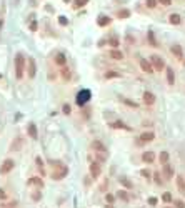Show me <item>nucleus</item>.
<instances>
[{
	"label": "nucleus",
	"mask_w": 185,
	"mask_h": 208,
	"mask_svg": "<svg viewBox=\"0 0 185 208\" xmlns=\"http://www.w3.org/2000/svg\"><path fill=\"white\" fill-rule=\"evenodd\" d=\"M110 22H112V18H110V17H107V15H100V17H98V25H100V27L110 25Z\"/></svg>",
	"instance_id": "obj_17"
},
{
	"label": "nucleus",
	"mask_w": 185,
	"mask_h": 208,
	"mask_svg": "<svg viewBox=\"0 0 185 208\" xmlns=\"http://www.w3.org/2000/svg\"><path fill=\"white\" fill-rule=\"evenodd\" d=\"M117 17H118V18H129V17H130V12H129V10H120V12L117 13Z\"/></svg>",
	"instance_id": "obj_25"
},
{
	"label": "nucleus",
	"mask_w": 185,
	"mask_h": 208,
	"mask_svg": "<svg viewBox=\"0 0 185 208\" xmlns=\"http://www.w3.org/2000/svg\"><path fill=\"white\" fill-rule=\"evenodd\" d=\"M120 183H122L123 187H127V188H132V187H134V185L130 183V180H127V178H122V180H120Z\"/></svg>",
	"instance_id": "obj_32"
},
{
	"label": "nucleus",
	"mask_w": 185,
	"mask_h": 208,
	"mask_svg": "<svg viewBox=\"0 0 185 208\" xmlns=\"http://www.w3.org/2000/svg\"><path fill=\"white\" fill-rule=\"evenodd\" d=\"M155 138L154 132H144L142 135H140V143H149V141H152Z\"/></svg>",
	"instance_id": "obj_9"
},
{
	"label": "nucleus",
	"mask_w": 185,
	"mask_h": 208,
	"mask_svg": "<svg viewBox=\"0 0 185 208\" xmlns=\"http://www.w3.org/2000/svg\"><path fill=\"white\" fill-rule=\"evenodd\" d=\"M170 52H172V55H174V57L179 58V60H182V57H184V55H182V47H180V45H172Z\"/></svg>",
	"instance_id": "obj_12"
},
{
	"label": "nucleus",
	"mask_w": 185,
	"mask_h": 208,
	"mask_svg": "<svg viewBox=\"0 0 185 208\" xmlns=\"http://www.w3.org/2000/svg\"><path fill=\"white\" fill-rule=\"evenodd\" d=\"M162 170H164V175H165V178H167V180H170V178L174 177V168H172L169 163H165Z\"/></svg>",
	"instance_id": "obj_14"
},
{
	"label": "nucleus",
	"mask_w": 185,
	"mask_h": 208,
	"mask_svg": "<svg viewBox=\"0 0 185 208\" xmlns=\"http://www.w3.org/2000/svg\"><path fill=\"white\" fill-rule=\"evenodd\" d=\"M162 200H164L165 203H169V202H172V193H164V195H162Z\"/></svg>",
	"instance_id": "obj_30"
},
{
	"label": "nucleus",
	"mask_w": 185,
	"mask_h": 208,
	"mask_svg": "<svg viewBox=\"0 0 185 208\" xmlns=\"http://www.w3.org/2000/svg\"><path fill=\"white\" fill-rule=\"evenodd\" d=\"M105 200H107V203H113V200H115V198H113L112 195H105Z\"/></svg>",
	"instance_id": "obj_41"
},
{
	"label": "nucleus",
	"mask_w": 185,
	"mask_h": 208,
	"mask_svg": "<svg viewBox=\"0 0 185 208\" xmlns=\"http://www.w3.org/2000/svg\"><path fill=\"white\" fill-rule=\"evenodd\" d=\"M117 77H120V75H118L117 72H112V70L105 73V78H117Z\"/></svg>",
	"instance_id": "obj_31"
},
{
	"label": "nucleus",
	"mask_w": 185,
	"mask_h": 208,
	"mask_svg": "<svg viewBox=\"0 0 185 208\" xmlns=\"http://www.w3.org/2000/svg\"><path fill=\"white\" fill-rule=\"evenodd\" d=\"M169 20H170V23H172V25H180V23H182V18H180L179 13H172Z\"/></svg>",
	"instance_id": "obj_22"
},
{
	"label": "nucleus",
	"mask_w": 185,
	"mask_h": 208,
	"mask_svg": "<svg viewBox=\"0 0 185 208\" xmlns=\"http://www.w3.org/2000/svg\"><path fill=\"white\" fill-rule=\"evenodd\" d=\"M123 102H125V103H127V105H130V107H137V103H134L132 100H127V98H123Z\"/></svg>",
	"instance_id": "obj_42"
},
{
	"label": "nucleus",
	"mask_w": 185,
	"mask_h": 208,
	"mask_svg": "<svg viewBox=\"0 0 185 208\" xmlns=\"http://www.w3.org/2000/svg\"><path fill=\"white\" fill-rule=\"evenodd\" d=\"M0 27H2V20H0Z\"/></svg>",
	"instance_id": "obj_48"
},
{
	"label": "nucleus",
	"mask_w": 185,
	"mask_h": 208,
	"mask_svg": "<svg viewBox=\"0 0 185 208\" xmlns=\"http://www.w3.org/2000/svg\"><path fill=\"white\" fill-rule=\"evenodd\" d=\"M175 207L177 208H185V203L182 200H175Z\"/></svg>",
	"instance_id": "obj_37"
},
{
	"label": "nucleus",
	"mask_w": 185,
	"mask_h": 208,
	"mask_svg": "<svg viewBox=\"0 0 185 208\" xmlns=\"http://www.w3.org/2000/svg\"><path fill=\"white\" fill-rule=\"evenodd\" d=\"M149 203H150V205H157V198H150Z\"/></svg>",
	"instance_id": "obj_46"
},
{
	"label": "nucleus",
	"mask_w": 185,
	"mask_h": 208,
	"mask_svg": "<svg viewBox=\"0 0 185 208\" xmlns=\"http://www.w3.org/2000/svg\"><path fill=\"white\" fill-rule=\"evenodd\" d=\"M147 7L149 8H155L157 7V0H147Z\"/></svg>",
	"instance_id": "obj_35"
},
{
	"label": "nucleus",
	"mask_w": 185,
	"mask_h": 208,
	"mask_svg": "<svg viewBox=\"0 0 185 208\" xmlns=\"http://www.w3.org/2000/svg\"><path fill=\"white\" fill-rule=\"evenodd\" d=\"M87 2L88 0H75V2H73V7H75V8H80V7H83Z\"/></svg>",
	"instance_id": "obj_27"
},
{
	"label": "nucleus",
	"mask_w": 185,
	"mask_h": 208,
	"mask_svg": "<svg viewBox=\"0 0 185 208\" xmlns=\"http://www.w3.org/2000/svg\"><path fill=\"white\" fill-rule=\"evenodd\" d=\"M150 63H152V68H154V72L157 70V72H162L165 68V60L160 55H152L150 57Z\"/></svg>",
	"instance_id": "obj_2"
},
{
	"label": "nucleus",
	"mask_w": 185,
	"mask_h": 208,
	"mask_svg": "<svg viewBox=\"0 0 185 208\" xmlns=\"http://www.w3.org/2000/svg\"><path fill=\"white\" fill-rule=\"evenodd\" d=\"M35 72H37L35 60H33V58H28V77L33 78V77H35Z\"/></svg>",
	"instance_id": "obj_11"
},
{
	"label": "nucleus",
	"mask_w": 185,
	"mask_h": 208,
	"mask_svg": "<svg viewBox=\"0 0 185 208\" xmlns=\"http://www.w3.org/2000/svg\"><path fill=\"white\" fill-rule=\"evenodd\" d=\"M154 180H155V183H157V185H162V183H164V182H162V175H160V172H157L154 175Z\"/></svg>",
	"instance_id": "obj_28"
},
{
	"label": "nucleus",
	"mask_w": 185,
	"mask_h": 208,
	"mask_svg": "<svg viewBox=\"0 0 185 208\" xmlns=\"http://www.w3.org/2000/svg\"><path fill=\"white\" fill-rule=\"evenodd\" d=\"M107 208H113V207H112V205H107Z\"/></svg>",
	"instance_id": "obj_47"
},
{
	"label": "nucleus",
	"mask_w": 185,
	"mask_h": 208,
	"mask_svg": "<svg viewBox=\"0 0 185 208\" xmlns=\"http://www.w3.org/2000/svg\"><path fill=\"white\" fill-rule=\"evenodd\" d=\"M68 175V168L65 165H58V168H55L53 170V173H52V178L53 180H62V178H65Z\"/></svg>",
	"instance_id": "obj_3"
},
{
	"label": "nucleus",
	"mask_w": 185,
	"mask_h": 208,
	"mask_svg": "<svg viewBox=\"0 0 185 208\" xmlns=\"http://www.w3.org/2000/svg\"><path fill=\"white\" fill-rule=\"evenodd\" d=\"M110 57H112L113 60H122L123 53L120 52V50H117V48H112V50H110Z\"/></svg>",
	"instance_id": "obj_20"
},
{
	"label": "nucleus",
	"mask_w": 185,
	"mask_h": 208,
	"mask_svg": "<svg viewBox=\"0 0 185 208\" xmlns=\"http://www.w3.org/2000/svg\"><path fill=\"white\" fill-rule=\"evenodd\" d=\"M165 70H167V82H169V85H174L175 83V75H174V70H172V68H165Z\"/></svg>",
	"instance_id": "obj_21"
},
{
	"label": "nucleus",
	"mask_w": 185,
	"mask_h": 208,
	"mask_svg": "<svg viewBox=\"0 0 185 208\" xmlns=\"http://www.w3.org/2000/svg\"><path fill=\"white\" fill-rule=\"evenodd\" d=\"M97 155V160H98V163H102V161H105L107 160V153H95Z\"/></svg>",
	"instance_id": "obj_29"
},
{
	"label": "nucleus",
	"mask_w": 185,
	"mask_h": 208,
	"mask_svg": "<svg viewBox=\"0 0 185 208\" xmlns=\"http://www.w3.org/2000/svg\"><path fill=\"white\" fill-rule=\"evenodd\" d=\"M144 102L145 105H154L155 103V95L152 92H144Z\"/></svg>",
	"instance_id": "obj_10"
},
{
	"label": "nucleus",
	"mask_w": 185,
	"mask_h": 208,
	"mask_svg": "<svg viewBox=\"0 0 185 208\" xmlns=\"http://www.w3.org/2000/svg\"><path fill=\"white\" fill-rule=\"evenodd\" d=\"M157 2H160L162 5H170L172 4V0H157Z\"/></svg>",
	"instance_id": "obj_43"
},
{
	"label": "nucleus",
	"mask_w": 185,
	"mask_h": 208,
	"mask_svg": "<svg viewBox=\"0 0 185 208\" xmlns=\"http://www.w3.org/2000/svg\"><path fill=\"white\" fill-rule=\"evenodd\" d=\"M100 163L98 161H92L90 163V175H92V178H98L100 177Z\"/></svg>",
	"instance_id": "obj_6"
},
{
	"label": "nucleus",
	"mask_w": 185,
	"mask_h": 208,
	"mask_svg": "<svg viewBox=\"0 0 185 208\" xmlns=\"http://www.w3.org/2000/svg\"><path fill=\"white\" fill-rule=\"evenodd\" d=\"M110 127H112V128H117V130H132L130 127H127V125L123 123V122H120V120H117V122L110 123Z\"/></svg>",
	"instance_id": "obj_13"
},
{
	"label": "nucleus",
	"mask_w": 185,
	"mask_h": 208,
	"mask_svg": "<svg viewBox=\"0 0 185 208\" xmlns=\"http://www.w3.org/2000/svg\"><path fill=\"white\" fill-rule=\"evenodd\" d=\"M149 40H150V43H152V45H157V43H155V38H154V33H152V32H149Z\"/></svg>",
	"instance_id": "obj_39"
},
{
	"label": "nucleus",
	"mask_w": 185,
	"mask_h": 208,
	"mask_svg": "<svg viewBox=\"0 0 185 208\" xmlns=\"http://www.w3.org/2000/svg\"><path fill=\"white\" fill-rule=\"evenodd\" d=\"M142 160H144L145 163H152V161L155 160V156H154V151H145L144 155H142Z\"/></svg>",
	"instance_id": "obj_19"
},
{
	"label": "nucleus",
	"mask_w": 185,
	"mask_h": 208,
	"mask_svg": "<svg viewBox=\"0 0 185 208\" xmlns=\"http://www.w3.org/2000/svg\"><path fill=\"white\" fill-rule=\"evenodd\" d=\"M27 132H28V135H30V138H33V140H37V127L35 123H28V128H27Z\"/></svg>",
	"instance_id": "obj_16"
},
{
	"label": "nucleus",
	"mask_w": 185,
	"mask_h": 208,
	"mask_svg": "<svg viewBox=\"0 0 185 208\" xmlns=\"http://www.w3.org/2000/svg\"><path fill=\"white\" fill-rule=\"evenodd\" d=\"M65 62H67V58L63 53H57L55 55V63L57 65H60V67H65Z\"/></svg>",
	"instance_id": "obj_18"
},
{
	"label": "nucleus",
	"mask_w": 185,
	"mask_h": 208,
	"mask_svg": "<svg viewBox=\"0 0 185 208\" xmlns=\"http://www.w3.org/2000/svg\"><path fill=\"white\" fill-rule=\"evenodd\" d=\"M142 177H145V178H150V173H149V170H142Z\"/></svg>",
	"instance_id": "obj_44"
},
{
	"label": "nucleus",
	"mask_w": 185,
	"mask_h": 208,
	"mask_svg": "<svg viewBox=\"0 0 185 208\" xmlns=\"http://www.w3.org/2000/svg\"><path fill=\"white\" fill-rule=\"evenodd\" d=\"M159 160H160V163H162V165H165V163L169 161V153H167V151H162V153L159 155Z\"/></svg>",
	"instance_id": "obj_24"
},
{
	"label": "nucleus",
	"mask_w": 185,
	"mask_h": 208,
	"mask_svg": "<svg viewBox=\"0 0 185 208\" xmlns=\"http://www.w3.org/2000/svg\"><path fill=\"white\" fill-rule=\"evenodd\" d=\"M117 195H118V198H122V200H125V202L129 200V197H127V192H122V190H120V192H117Z\"/></svg>",
	"instance_id": "obj_34"
},
{
	"label": "nucleus",
	"mask_w": 185,
	"mask_h": 208,
	"mask_svg": "<svg viewBox=\"0 0 185 208\" xmlns=\"http://www.w3.org/2000/svg\"><path fill=\"white\" fill-rule=\"evenodd\" d=\"M14 63H15V77H17V80H20L23 77V68H25V58H23V55L17 53Z\"/></svg>",
	"instance_id": "obj_1"
},
{
	"label": "nucleus",
	"mask_w": 185,
	"mask_h": 208,
	"mask_svg": "<svg viewBox=\"0 0 185 208\" xmlns=\"http://www.w3.org/2000/svg\"><path fill=\"white\" fill-rule=\"evenodd\" d=\"M62 110H63V113H65V115H68V113H70V105H63Z\"/></svg>",
	"instance_id": "obj_38"
},
{
	"label": "nucleus",
	"mask_w": 185,
	"mask_h": 208,
	"mask_svg": "<svg viewBox=\"0 0 185 208\" xmlns=\"http://www.w3.org/2000/svg\"><path fill=\"white\" fill-rule=\"evenodd\" d=\"M58 22H60L62 25H67V23H68V20L65 18V17H58Z\"/></svg>",
	"instance_id": "obj_40"
},
{
	"label": "nucleus",
	"mask_w": 185,
	"mask_h": 208,
	"mask_svg": "<svg viewBox=\"0 0 185 208\" xmlns=\"http://www.w3.org/2000/svg\"><path fill=\"white\" fill-rule=\"evenodd\" d=\"M0 198H2V200H4V198H7L5 192H4V190H2V188H0Z\"/></svg>",
	"instance_id": "obj_45"
},
{
	"label": "nucleus",
	"mask_w": 185,
	"mask_h": 208,
	"mask_svg": "<svg viewBox=\"0 0 185 208\" xmlns=\"http://www.w3.org/2000/svg\"><path fill=\"white\" fill-rule=\"evenodd\" d=\"M90 97H92V92L87 90V88H83L82 92H78V93H77V105H80V107L85 105L88 100H90Z\"/></svg>",
	"instance_id": "obj_4"
},
{
	"label": "nucleus",
	"mask_w": 185,
	"mask_h": 208,
	"mask_svg": "<svg viewBox=\"0 0 185 208\" xmlns=\"http://www.w3.org/2000/svg\"><path fill=\"white\" fill-rule=\"evenodd\" d=\"M62 77H63V80H70V70L67 67H63V70H62Z\"/></svg>",
	"instance_id": "obj_26"
},
{
	"label": "nucleus",
	"mask_w": 185,
	"mask_h": 208,
	"mask_svg": "<svg viewBox=\"0 0 185 208\" xmlns=\"http://www.w3.org/2000/svg\"><path fill=\"white\" fill-rule=\"evenodd\" d=\"M28 185H35V187H43V182H42V178H30L28 180Z\"/></svg>",
	"instance_id": "obj_23"
},
{
	"label": "nucleus",
	"mask_w": 185,
	"mask_h": 208,
	"mask_svg": "<svg viewBox=\"0 0 185 208\" xmlns=\"http://www.w3.org/2000/svg\"><path fill=\"white\" fill-rule=\"evenodd\" d=\"M92 148L95 150V153H107V146L103 145L102 141H98V140H95L92 143Z\"/></svg>",
	"instance_id": "obj_8"
},
{
	"label": "nucleus",
	"mask_w": 185,
	"mask_h": 208,
	"mask_svg": "<svg viewBox=\"0 0 185 208\" xmlns=\"http://www.w3.org/2000/svg\"><path fill=\"white\" fill-rule=\"evenodd\" d=\"M177 188H179V192L182 193V195H185V180H184L182 175L177 177Z\"/></svg>",
	"instance_id": "obj_15"
},
{
	"label": "nucleus",
	"mask_w": 185,
	"mask_h": 208,
	"mask_svg": "<svg viewBox=\"0 0 185 208\" xmlns=\"http://www.w3.org/2000/svg\"><path fill=\"white\" fill-rule=\"evenodd\" d=\"M108 43H110L113 48H117L118 47V38H115V37H113V38H110V40H108Z\"/></svg>",
	"instance_id": "obj_33"
},
{
	"label": "nucleus",
	"mask_w": 185,
	"mask_h": 208,
	"mask_svg": "<svg viewBox=\"0 0 185 208\" xmlns=\"http://www.w3.org/2000/svg\"><path fill=\"white\" fill-rule=\"evenodd\" d=\"M140 67H142V70H144L145 73H149V75H152V73H154L152 63H150L149 60H145V58H142V60H140Z\"/></svg>",
	"instance_id": "obj_7"
},
{
	"label": "nucleus",
	"mask_w": 185,
	"mask_h": 208,
	"mask_svg": "<svg viewBox=\"0 0 185 208\" xmlns=\"http://www.w3.org/2000/svg\"><path fill=\"white\" fill-rule=\"evenodd\" d=\"M15 166V161L12 160V158H7L2 165H0V173L2 175H5V173H9V172H12V168Z\"/></svg>",
	"instance_id": "obj_5"
},
{
	"label": "nucleus",
	"mask_w": 185,
	"mask_h": 208,
	"mask_svg": "<svg viewBox=\"0 0 185 208\" xmlns=\"http://www.w3.org/2000/svg\"><path fill=\"white\" fill-rule=\"evenodd\" d=\"M184 63H185V62H184Z\"/></svg>",
	"instance_id": "obj_49"
},
{
	"label": "nucleus",
	"mask_w": 185,
	"mask_h": 208,
	"mask_svg": "<svg viewBox=\"0 0 185 208\" xmlns=\"http://www.w3.org/2000/svg\"><path fill=\"white\" fill-rule=\"evenodd\" d=\"M32 198H33V202H38V200L42 198L40 192H33V193H32Z\"/></svg>",
	"instance_id": "obj_36"
}]
</instances>
